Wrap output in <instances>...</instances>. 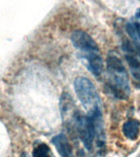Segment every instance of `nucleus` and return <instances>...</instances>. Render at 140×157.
<instances>
[{"label":"nucleus","instance_id":"f257e3e1","mask_svg":"<svg viewBox=\"0 0 140 157\" xmlns=\"http://www.w3.org/2000/svg\"><path fill=\"white\" fill-rule=\"evenodd\" d=\"M108 82L111 90L118 99H127L130 93V87L122 61L117 54L110 52L107 58Z\"/></svg>","mask_w":140,"mask_h":157},{"label":"nucleus","instance_id":"f03ea898","mask_svg":"<svg viewBox=\"0 0 140 157\" xmlns=\"http://www.w3.org/2000/svg\"><path fill=\"white\" fill-rule=\"evenodd\" d=\"M74 88L88 116L102 115V102L97 89L88 78L78 77L74 82Z\"/></svg>","mask_w":140,"mask_h":157},{"label":"nucleus","instance_id":"7ed1b4c3","mask_svg":"<svg viewBox=\"0 0 140 157\" xmlns=\"http://www.w3.org/2000/svg\"><path fill=\"white\" fill-rule=\"evenodd\" d=\"M73 118L80 138L86 149L91 150L95 137V129L93 121L88 115H83L78 111L75 113Z\"/></svg>","mask_w":140,"mask_h":157},{"label":"nucleus","instance_id":"20e7f679","mask_svg":"<svg viewBox=\"0 0 140 157\" xmlns=\"http://www.w3.org/2000/svg\"><path fill=\"white\" fill-rule=\"evenodd\" d=\"M122 49L132 76L140 81V48L129 40H124Z\"/></svg>","mask_w":140,"mask_h":157},{"label":"nucleus","instance_id":"39448f33","mask_svg":"<svg viewBox=\"0 0 140 157\" xmlns=\"http://www.w3.org/2000/svg\"><path fill=\"white\" fill-rule=\"evenodd\" d=\"M71 42L74 47L81 52V53L99 52L98 44L93 38L83 30H76L71 34Z\"/></svg>","mask_w":140,"mask_h":157},{"label":"nucleus","instance_id":"423d86ee","mask_svg":"<svg viewBox=\"0 0 140 157\" xmlns=\"http://www.w3.org/2000/svg\"><path fill=\"white\" fill-rule=\"evenodd\" d=\"M81 57L84 59L87 67L94 76H100L103 71V58L99 52H90L82 53Z\"/></svg>","mask_w":140,"mask_h":157},{"label":"nucleus","instance_id":"0eeeda50","mask_svg":"<svg viewBox=\"0 0 140 157\" xmlns=\"http://www.w3.org/2000/svg\"><path fill=\"white\" fill-rule=\"evenodd\" d=\"M52 142L61 157H73L72 147L65 135H56L52 139Z\"/></svg>","mask_w":140,"mask_h":157},{"label":"nucleus","instance_id":"6e6552de","mask_svg":"<svg viewBox=\"0 0 140 157\" xmlns=\"http://www.w3.org/2000/svg\"><path fill=\"white\" fill-rule=\"evenodd\" d=\"M140 128V122L137 120H130L124 124L123 133L129 139L135 140L138 137Z\"/></svg>","mask_w":140,"mask_h":157},{"label":"nucleus","instance_id":"1a4fd4ad","mask_svg":"<svg viewBox=\"0 0 140 157\" xmlns=\"http://www.w3.org/2000/svg\"><path fill=\"white\" fill-rule=\"evenodd\" d=\"M130 38L133 40L135 46L140 48V22L130 21L125 26Z\"/></svg>","mask_w":140,"mask_h":157},{"label":"nucleus","instance_id":"9d476101","mask_svg":"<svg viewBox=\"0 0 140 157\" xmlns=\"http://www.w3.org/2000/svg\"><path fill=\"white\" fill-rule=\"evenodd\" d=\"M33 157H50V149L44 143L39 144L33 151Z\"/></svg>","mask_w":140,"mask_h":157}]
</instances>
